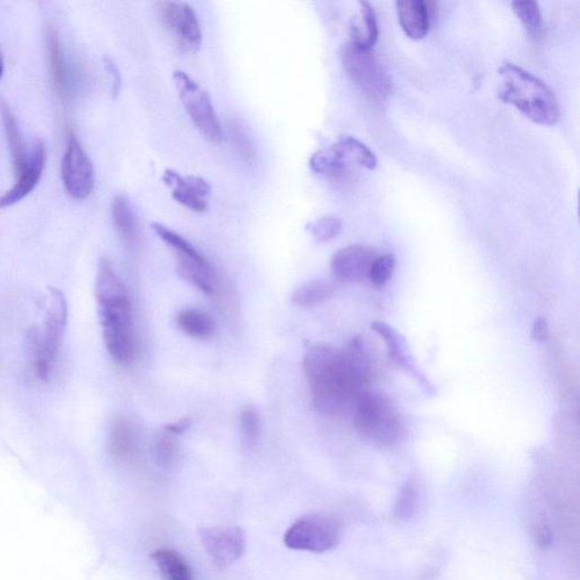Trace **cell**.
<instances>
[{"mask_svg": "<svg viewBox=\"0 0 580 580\" xmlns=\"http://www.w3.org/2000/svg\"><path fill=\"white\" fill-rule=\"evenodd\" d=\"M377 253L363 245H351L333 255L331 271L333 277L341 282H357L369 277V269Z\"/></svg>", "mask_w": 580, "mask_h": 580, "instance_id": "9a60e30c", "label": "cell"}, {"mask_svg": "<svg viewBox=\"0 0 580 580\" xmlns=\"http://www.w3.org/2000/svg\"><path fill=\"white\" fill-rule=\"evenodd\" d=\"M192 419L191 418H183L179 422L167 424L164 426V432L170 434H182L185 432H187L192 427Z\"/></svg>", "mask_w": 580, "mask_h": 580, "instance_id": "e575fe53", "label": "cell"}, {"mask_svg": "<svg viewBox=\"0 0 580 580\" xmlns=\"http://www.w3.org/2000/svg\"><path fill=\"white\" fill-rule=\"evenodd\" d=\"M177 274L203 294L215 293L216 275L208 258L203 253L197 255L175 254Z\"/></svg>", "mask_w": 580, "mask_h": 580, "instance_id": "e0dca14e", "label": "cell"}, {"mask_svg": "<svg viewBox=\"0 0 580 580\" xmlns=\"http://www.w3.org/2000/svg\"><path fill=\"white\" fill-rule=\"evenodd\" d=\"M341 63L353 83L372 100L384 101L392 93V80L372 49L348 41L341 51Z\"/></svg>", "mask_w": 580, "mask_h": 580, "instance_id": "8992f818", "label": "cell"}, {"mask_svg": "<svg viewBox=\"0 0 580 580\" xmlns=\"http://www.w3.org/2000/svg\"><path fill=\"white\" fill-rule=\"evenodd\" d=\"M497 96L505 104L515 107L526 118L543 126H553L560 119L557 96L545 82L512 63L499 68Z\"/></svg>", "mask_w": 580, "mask_h": 580, "instance_id": "3957f363", "label": "cell"}, {"mask_svg": "<svg viewBox=\"0 0 580 580\" xmlns=\"http://www.w3.org/2000/svg\"><path fill=\"white\" fill-rule=\"evenodd\" d=\"M4 74V57L2 52H0V80H2Z\"/></svg>", "mask_w": 580, "mask_h": 580, "instance_id": "d590c367", "label": "cell"}, {"mask_svg": "<svg viewBox=\"0 0 580 580\" xmlns=\"http://www.w3.org/2000/svg\"><path fill=\"white\" fill-rule=\"evenodd\" d=\"M68 321V306L65 295L57 288H51L44 326L32 339L33 364L41 381L51 380Z\"/></svg>", "mask_w": 580, "mask_h": 580, "instance_id": "5b68a950", "label": "cell"}, {"mask_svg": "<svg viewBox=\"0 0 580 580\" xmlns=\"http://www.w3.org/2000/svg\"><path fill=\"white\" fill-rule=\"evenodd\" d=\"M163 580H195L182 554L171 549H159L151 555Z\"/></svg>", "mask_w": 580, "mask_h": 580, "instance_id": "d4e9b609", "label": "cell"}, {"mask_svg": "<svg viewBox=\"0 0 580 580\" xmlns=\"http://www.w3.org/2000/svg\"><path fill=\"white\" fill-rule=\"evenodd\" d=\"M307 233L318 242H328L339 235L343 220L335 216H324L306 225Z\"/></svg>", "mask_w": 580, "mask_h": 580, "instance_id": "f1b7e54d", "label": "cell"}, {"mask_svg": "<svg viewBox=\"0 0 580 580\" xmlns=\"http://www.w3.org/2000/svg\"><path fill=\"white\" fill-rule=\"evenodd\" d=\"M0 114H2L8 149H10L12 160H13L15 175H18L26 170L30 162V152L27 150L15 115L4 99H0Z\"/></svg>", "mask_w": 580, "mask_h": 580, "instance_id": "ffe728a7", "label": "cell"}, {"mask_svg": "<svg viewBox=\"0 0 580 580\" xmlns=\"http://www.w3.org/2000/svg\"><path fill=\"white\" fill-rule=\"evenodd\" d=\"M550 337V329L548 320L545 318H537L534 321L533 329H532V338L533 340L546 341Z\"/></svg>", "mask_w": 580, "mask_h": 580, "instance_id": "836d02e7", "label": "cell"}, {"mask_svg": "<svg viewBox=\"0 0 580 580\" xmlns=\"http://www.w3.org/2000/svg\"><path fill=\"white\" fill-rule=\"evenodd\" d=\"M512 6L529 38H540L543 30V19L538 4L533 0H525V2H513Z\"/></svg>", "mask_w": 580, "mask_h": 580, "instance_id": "4316f807", "label": "cell"}, {"mask_svg": "<svg viewBox=\"0 0 580 580\" xmlns=\"http://www.w3.org/2000/svg\"><path fill=\"white\" fill-rule=\"evenodd\" d=\"M312 404L320 413L335 415L364 393L371 369L363 340L355 338L345 349L312 345L303 357Z\"/></svg>", "mask_w": 580, "mask_h": 580, "instance_id": "6da1fadb", "label": "cell"}, {"mask_svg": "<svg viewBox=\"0 0 580 580\" xmlns=\"http://www.w3.org/2000/svg\"><path fill=\"white\" fill-rule=\"evenodd\" d=\"M372 329L384 339L389 361L398 368L405 369L410 376H413L424 393L433 396L437 392H435L434 386L431 384L429 378L419 371L406 337L393 327L389 326L388 323L381 322V321L373 322Z\"/></svg>", "mask_w": 580, "mask_h": 580, "instance_id": "4fadbf2b", "label": "cell"}, {"mask_svg": "<svg viewBox=\"0 0 580 580\" xmlns=\"http://www.w3.org/2000/svg\"><path fill=\"white\" fill-rule=\"evenodd\" d=\"M396 266V258L393 254H385L377 257L369 269V279L374 287L382 288L390 281Z\"/></svg>", "mask_w": 580, "mask_h": 580, "instance_id": "1f68e13d", "label": "cell"}, {"mask_svg": "<svg viewBox=\"0 0 580 580\" xmlns=\"http://www.w3.org/2000/svg\"><path fill=\"white\" fill-rule=\"evenodd\" d=\"M353 43L359 46L372 49L378 38V24L376 11L369 2H360L359 18L354 19L352 23Z\"/></svg>", "mask_w": 580, "mask_h": 580, "instance_id": "603a6c76", "label": "cell"}, {"mask_svg": "<svg viewBox=\"0 0 580 580\" xmlns=\"http://www.w3.org/2000/svg\"><path fill=\"white\" fill-rule=\"evenodd\" d=\"M417 501L418 489L417 483H415V481L410 480L399 493L396 507H394V513H396L397 518L407 520V518L413 515L415 510H417Z\"/></svg>", "mask_w": 580, "mask_h": 580, "instance_id": "4dcf8cb0", "label": "cell"}, {"mask_svg": "<svg viewBox=\"0 0 580 580\" xmlns=\"http://www.w3.org/2000/svg\"><path fill=\"white\" fill-rule=\"evenodd\" d=\"M139 435L133 423L119 418L111 426L109 434L110 456L118 463L133 462L138 455Z\"/></svg>", "mask_w": 580, "mask_h": 580, "instance_id": "d6986e66", "label": "cell"}, {"mask_svg": "<svg viewBox=\"0 0 580 580\" xmlns=\"http://www.w3.org/2000/svg\"><path fill=\"white\" fill-rule=\"evenodd\" d=\"M47 49L49 63H51V71L53 84L57 92L61 98H68L71 83H69V74L68 61L65 59V53L56 28L49 27L47 28Z\"/></svg>", "mask_w": 580, "mask_h": 580, "instance_id": "7402d4cb", "label": "cell"}, {"mask_svg": "<svg viewBox=\"0 0 580 580\" xmlns=\"http://www.w3.org/2000/svg\"><path fill=\"white\" fill-rule=\"evenodd\" d=\"M61 179L66 191L74 199L85 200L91 195L94 187L92 163L73 131L68 134L61 160Z\"/></svg>", "mask_w": 580, "mask_h": 580, "instance_id": "8fae6325", "label": "cell"}, {"mask_svg": "<svg viewBox=\"0 0 580 580\" xmlns=\"http://www.w3.org/2000/svg\"><path fill=\"white\" fill-rule=\"evenodd\" d=\"M396 12L399 24L409 39L422 40L430 30L431 14L423 0H398Z\"/></svg>", "mask_w": 580, "mask_h": 580, "instance_id": "ac0fdd59", "label": "cell"}, {"mask_svg": "<svg viewBox=\"0 0 580 580\" xmlns=\"http://www.w3.org/2000/svg\"><path fill=\"white\" fill-rule=\"evenodd\" d=\"M96 298L107 351L118 364H129L135 354L131 300L124 283L107 258L99 261Z\"/></svg>", "mask_w": 580, "mask_h": 580, "instance_id": "7a4b0ae2", "label": "cell"}, {"mask_svg": "<svg viewBox=\"0 0 580 580\" xmlns=\"http://www.w3.org/2000/svg\"><path fill=\"white\" fill-rule=\"evenodd\" d=\"M111 217L118 236L127 248H134L139 238V221L129 197L118 195L111 204Z\"/></svg>", "mask_w": 580, "mask_h": 580, "instance_id": "44dd1931", "label": "cell"}, {"mask_svg": "<svg viewBox=\"0 0 580 580\" xmlns=\"http://www.w3.org/2000/svg\"><path fill=\"white\" fill-rule=\"evenodd\" d=\"M155 462L159 467L171 468L177 458V447L171 434L163 432L155 435L152 444Z\"/></svg>", "mask_w": 580, "mask_h": 580, "instance_id": "f546056e", "label": "cell"}, {"mask_svg": "<svg viewBox=\"0 0 580 580\" xmlns=\"http://www.w3.org/2000/svg\"><path fill=\"white\" fill-rule=\"evenodd\" d=\"M343 536L338 518L311 513L296 520L283 537L287 548L303 552L323 553L335 549Z\"/></svg>", "mask_w": 580, "mask_h": 580, "instance_id": "ba28073f", "label": "cell"}, {"mask_svg": "<svg viewBox=\"0 0 580 580\" xmlns=\"http://www.w3.org/2000/svg\"><path fill=\"white\" fill-rule=\"evenodd\" d=\"M199 537L205 552L219 568H227L240 560L246 551L244 530L236 526L201 528Z\"/></svg>", "mask_w": 580, "mask_h": 580, "instance_id": "7c38bea8", "label": "cell"}, {"mask_svg": "<svg viewBox=\"0 0 580 580\" xmlns=\"http://www.w3.org/2000/svg\"><path fill=\"white\" fill-rule=\"evenodd\" d=\"M163 179L171 188L172 199L193 212H204L209 207L211 185L199 176H183L175 171H164Z\"/></svg>", "mask_w": 580, "mask_h": 580, "instance_id": "5bb4252c", "label": "cell"}, {"mask_svg": "<svg viewBox=\"0 0 580 580\" xmlns=\"http://www.w3.org/2000/svg\"><path fill=\"white\" fill-rule=\"evenodd\" d=\"M354 425L365 441L377 448H392L405 437L404 418L392 398L366 393L355 401Z\"/></svg>", "mask_w": 580, "mask_h": 580, "instance_id": "277c9868", "label": "cell"}, {"mask_svg": "<svg viewBox=\"0 0 580 580\" xmlns=\"http://www.w3.org/2000/svg\"><path fill=\"white\" fill-rule=\"evenodd\" d=\"M377 166V159L374 152L360 139L349 135L339 138L326 149L315 152L310 159L312 171L330 179L347 175L354 167L374 171Z\"/></svg>", "mask_w": 580, "mask_h": 580, "instance_id": "52a82bcc", "label": "cell"}, {"mask_svg": "<svg viewBox=\"0 0 580 580\" xmlns=\"http://www.w3.org/2000/svg\"><path fill=\"white\" fill-rule=\"evenodd\" d=\"M242 444L246 449H253L261 435V418L253 406H246L240 414Z\"/></svg>", "mask_w": 580, "mask_h": 580, "instance_id": "83f0119b", "label": "cell"}, {"mask_svg": "<svg viewBox=\"0 0 580 580\" xmlns=\"http://www.w3.org/2000/svg\"><path fill=\"white\" fill-rule=\"evenodd\" d=\"M160 22L172 38L177 46L187 52L196 53L203 46V31L199 19L187 3L160 2L157 4Z\"/></svg>", "mask_w": 580, "mask_h": 580, "instance_id": "30bf717a", "label": "cell"}, {"mask_svg": "<svg viewBox=\"0 0 580 580\" xmlns=\"http://www.w3.org/2000/svg\"><path fill=\"white\" fill-rule=\"evenodd\" d=\"M104 64L106 72L108 73L111 81V94H113L114 99H116L122 90L121 72H119L116 61L110 59V57H105Z\"/></svg>", "mask_w": 580, "mask_h": 580, "instance_id": "d6a6232c", "label": "cell"}, {"mask_svg": "<svg viewBox=\"0 0 580 580\" xmlns=\"http://www.w3.org/2000/svg\"><path fill=\"white\" fill-rule=\"evenodd\" d=\"M336 287L326 281H312L296 288L291 295V302L296 306L308 308L320 306L335 294Z\"/></svg>", "mask_w": 580, "mask_h": 580, "instance_id": "484cf974", "label": "cell"}, {"mask_svg": "<svg viewBox=\"0 0 580 580\" xmlns=\"http://www.w3.org/2000/svg\"><path fill=\"white\" fill-rule=\"evenodd\" d=\"M46 166V146L43 141H36L30 151V162L23 171L15 175L14 187L0 196V209L13 207L20 203L33 189L38 187Z\"/></svg>", "mask_w": 580, "mask_h": 580, "instance_id": "2e32d148", "label": "cell"}, {"mask_svg": "<svg viewBox=\"0 0 580 580\" xmlns=\"http://www.w3.org/2000/svg\"><path fill=\"white\" fill-rule=\"evenodd\" d=\"M172 80L193 124L210 142H221L222 129L219 117L207 91L183 71L174 72Z\"/></svg>", "mask_w": 580, "mask_h": 580, "instance_id": "9c48e42d", "label": "cell"}, {"mask_svg": "<svg viewBox=\"0 0 580 580\" xmlns=\"http://www.w3.org/2000/svg\"><path fill=\"white\" fill-rule=\"evenodd\" d=\"M176 323L185 335L195 340H208L216 331V323L211 316L197 308L179 312Z\"/></svg>", "mask_w": 580, "mask_h": 580, "instance_id": "cb8c5ba5", "label": "cell"}]
</instances>
